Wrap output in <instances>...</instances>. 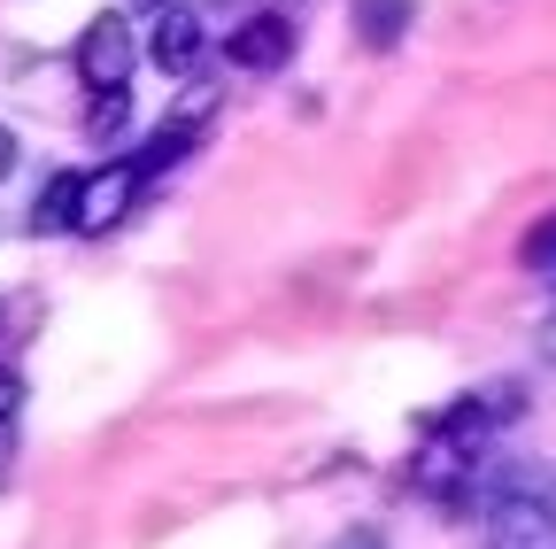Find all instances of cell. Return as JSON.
<instances>
[{
	"label": "cell",
	"instance_id": "1",
	"mask_svg": "<svg viewBox=\"0 0 556 549\" xmlns=\"http://www.w3.org/2000/svg\"><path fill=\"white\" fill-rule=\"evenodd\" d=\"M139 54H148V32H131V9H101L78 32V86L86 93H124Z\"/></svg>",
	"mask_w": 556,
	"mask_h": 549
},
{
	"label": "cell",
	"instance_id": "2",
	"mask_svg": "<svg viewBox=\"0 0 556 549\" xmlns=\"http://www.w3.org/2000/svg\"><path fill=\"white\" fill-rule=\"evenodd\" d=\"M139 194H148V163L139 155H109L101 171H78V217H70V233H116L131 210H139Z\"/></svg>",
	"mask_w": 556,
	"mask_h": 549
},
{
	"label": "cell",
	"instance_id": "3",
	"mask_svg": "<svg viewBox=\"0 0 556 549\" xmlns=\"http://www.w3.org/2000/svg\"><path fill=\"white\" fill-rule=\"evenodd\" d=\"M225 32L208 24V0H163V9L148 16V62L155 71H170V78H186V71H201V54L217 47Z\"/></svg>",
	"mask_w": 556,
	"mask_h": 549
},
{
	"label": "cell",
	"instance_id": "4",
	"mask_svg": "<svg viewBox=\"0 0 556 549\" xmlns=\"http://www.w3.org/2000/svg\"><path fill=\"white\" fill-rule=\"evenodd\" d=\"M225 62H232V71H248V78L287 71V62H294V24H287V16H270V9L240 16V24L225 32Z\"/></svg>",
	"mask_w": 556,
	"mask_h": 549
},
{
	"label": "cell",
	"instance_id": "5",
	"mask_svg": "<svg viewBox=\"0 0 556 549\" xmlns=\"http://www.w3.org/2000/svg\"><path fill=\"white\" fill-rule=\"evenodd\" d=\"M486 549H556V503L503 496L495 511H486Z\"/></svg>",
	"mask_w": 556,
	"mask_h": 549
},
{
	"label": "cell",
	"instance_id": "6",
	"mask_svg": "<svg viewBox=\"0 0 556 549\" xmlns=\"http://www.w3.org/2000/svg\"><path fill=\"white\" fill-rule=\"evenodd\" d=\"M417 24V0H356V32H364V47L371 54H387V47H402V32Z\"/></svg>",
	"mask_w": 556,
	"mask_h": 549
},
{
	"label": "cell",
	"instance_id": "7",
	"mask_svg": "<svg viewBox=\"0 0 556 549\" xmlns=\"http://www.w3.org/2000/svg\"><path fill=\"white\" fill-rule=\"evenodd\" d=\"M70 217H78V171H54L31 201V233H70Z\"/></svg>",
	"mask_w": 556,
	"mask_h": 549
},
{
	"label": "cell",
	"instance_id": "8",
	"mask_svg": "<svg viewBox=\"0 0 556 549\" xmlns=\"http://www.w3.org/2000/svg\"><path fill=\"white\" fill-rule=\"evenodd\" d=\"M124 124H131V86H124V93H93V109H86V132H93L101 148H116V140H124Z\"/></svg>",
	"mask_w": 556,
	"mask_h": 549
},
{
	"label": "cell",
	"instance_id": "9",
	"mask_svg": "<svg viewBox=\"0 0 556 549\" xmlns=\"http://www.w3.org/2000/svg\"><path fill=\"white\" fill-rule=\"evenodd\" d=\"M186 148H193V124H163L155 140L139 148V163H148V178H163V171H170V163H178Z\"/></svg>",
	"mask_w": 556,
	"mask_h": 549
},
{
	"label": "cell",
	"instance_id": "10",
	"mask_svg": "<svg viewBox=\"0 0 556 549\" xmlns=\"http://www.w3.org/2000/svg\"><path fill=\"white\" fill-rule=\"evenodd\" d=\"M518 255H526V271H541V279H548V271H556V217H548V225H533Z\"/></svg>",
	"mask_w": 556,
	"mask_h": 549
},
{
	"label": "cell",
	"instance_id": "11",
	"mask_svg": "<svg viewBox=\"0 0 556 549\" xmlns=\"http://www.w3.org/2000/svg\"><path fill=\"white\" fill-rule=\"evenodd\" d=\"M16 402H24V379L0 372V426H16Z\"/></svg>",
	"mask_w": 556,
	"mask_h": 549
},
{
	"label": "cell",
	"instance_id": "12",
	"mask_svg": "<svg viewBox=\"0 0 556 549\" xmlns=\"http://www.w3.org/2000/svg\"><path fill=\"white\" fill-rule=\"evenodd\" d=\"M332 549H387V534H379V526H356V534H340Z\"/></svg>",
	"mask_w": 556,
	"mask_h": 549
},
{
	"label": "cell",
	"instance_id": "13",
	"mask_svg": "<svg viewBox=\"0 0 556 549\" xmlns=\"http://www.w3.org/2000/svg\"><path fill=\"white\" fill-rule=\"evenodd\" d=\"M9 171H16V132L0 124V178H9Z\"/></svg>",
	"mask_w": 556,
	"mask_h": 549
},
{
	"label": "cell",
	"instance_id": "14",
	"mask_svg": "<svg viewBox=\"0 0 556 549\" xmlns=\"http://www.w3.org/2000/svg\"><path fill=\"white\" fill-rule=\"evenodd\" d=\"M9 457H16V426H0V472H9Z\"/></svg>",
	"mask_w": 556,
	"mask_h": 549
},
{
	"label": "cell",
	"instance_id": "15",
	"mask_svg": "<svg viewBox=\"0 0 556 549\" xmlns=\"http://www.w3.org/2000/svg\"><path fill=\"white\" fill-rule=\"evenodd\" d=\"M541 349H548V357H556V317H548V333H541Z\"/></svg>",
	"mask_w": 556,
	"mask_h": 549
},
{
	"label": "cell",
	"instance_id": "16",
	"mask_svg": "<svg viewBox=\"0 0 556 549\" xmlns=\"http://www.w3.org/2000/svg\"><path fill=\"white\" fill-rule=\"evenodd\" d=\"M124 9H148V16H155V9H163V0H124Z\"/></svg>",
	"mask_w": 556,
	"mask_h": 549
}]
</instances>
